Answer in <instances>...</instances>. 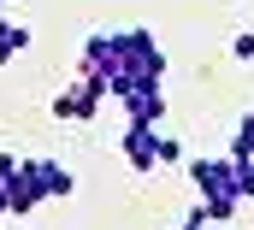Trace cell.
Masks as SVG:
<instances>
[{
  "label": "cell",
  "instance_id": "obj_8",
  "mask_svg": "<svg viewBox=\"0 0 254 230\" xmlns=\"http://www.w3.org/2000/svg\"><path fill=\"white\" fill-rule=\"evenodd\" d=\"M0 18H6V6H0Z\"/></svg>",
  "mask_w": 254,
  "mask_h": 230
},
{
  "label": "cell",
  "instance_id": "obj_2",
  "mask_svg": "<svg viewBox=\"0 0 254 230\" xmlns=\"http://www.w3.org/2000/svg\"><path fill=\"white\" fill-rule=\"evenodd\" d=\"M113 101L125 107L130 124H166V89L160 83H125V89H113Z\"/></svg>",
  "mask_w": 254,
  "mask_h": 230
},
{
  "label": "cell",
  "instance_id": "obj_7",
  "mask_svg": "<svg viewBox=\"0 0 254 230\" xmlns=\"http://www.w3.org/2000/svg\"><path fill=\"white\" fill-rule=\"evenodd\" d=\"M231 54H237V59H254V30H243V36L231 42Z\"/></svg>",
  "mask_w": 254,
  "mask_h": 230
},
{
  "label": "cell",
  "instance_id": "obj_3",
  "mask_svg": "<svg viewBox=\"0 0 254 230\" xmlns=\"http://www.w3.org/2000/svg\"><path fill=\"white\" fill-rule=\"evenodd\" d=\"M154 136H160V124H130L125 130V160H130V172H154L160 160H154Z\"/></svg>",
  "mask_w": 254,
  "mask_h": 230
},
{
  "label": "cell",
  "instance_id": "obj_4",
  "mask_svg": "<svg viewBox=\"0 0 254 230\" xmlns=\"http://www.w3.org/2000/svg\"><path fill=\"white\" fill-rule=\"evenodd\" d=\"M30 172H36V183H42V195H48V201H54V195H60V201H65V195L77 189V177L65 172L60 160H30Z\"/></svg>",
  "mask_w": 254,
  "mask_h": 230
},
{
  "label": "cell",
  "instance_id": "obj_1",
  "mask_svg": "<svg viewBox=\"0 0 254 230\" xmlns=\"http://www.w3.org/2000/svg\"><path fill=\"white\" fill-rule=\"evenodd\" d=\"M101 107H107V89H101L95 77H83V71H77V83H71V89L54 95V118H60V124H95Z\"/></svg>",
  "mask_w": 254,
  "mask_h": 230
},
{
  "label": "cell",
  "instance_id": "obj_6",
  "mask_svg": "<svg viewBox=\"0 0 254 230\" xmlns=\"http://www.w3.org/2000/svg\"><path fill=\"white\" fill-rule=\"evenodd\" d=\"M154 160H160V166H178V160H184V142L160 130V136H154Z\"/></svg>",
  "mask_w": 254,
  "mask_h": 230
},
{
  "label": "cell",
  "instance_id": "obj_5",
  "mask_svg": "<svg viewBox=\"0 0 254 230\" xmlns=\"http://www.w3.org/2000/svg\"><path fill=\"white\" fill-rule=\"evenodd\" d=\"M24 48H30V30H24V24H6V18H0V65H12V59L24 54Z\"/></svg>",
  "mask_w": 254,
  "mask_h": 230
}]
</instances>
